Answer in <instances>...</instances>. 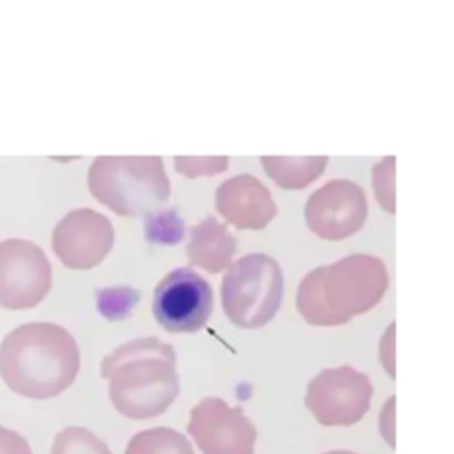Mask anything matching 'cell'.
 <instances>
[{
    "mask_svg": "<svg viewBox=\"0 0 454 454\" xmlns=\"http://www.w3.org/2000/svg\"><path fill=\"white\" fill-rule=\"evenodd\" d=\"M139 300V293L130 288H114L98 293V309L109 319H121L130 316L133 305Z\"/></svg>",
    "mask_w": 454,
    "mask_h": 454,
    "instance_id": "obj_18",
    "label": "cell"
},
{
    "mask_svg": "<svg viewBox=\"0 0 454 454\" xmlns=\"http://www.w3.org/2000/svg\"><path fill=\"white\" fill-rule=\"evenodd\" d=\"M188 433L202 454H254L258 432L242 408L206 397L190 412Z\"/></svg>",
    "mask_w": 454,
    "mask_h": 454,
    "instance_id": "obj_9",
    "label": "cell"
},
{
    "mask_svg": "<svg viewBox=\"0 0 454 454\" xmlns=\"http://www.w3.org/2000/svg\"><path fill=\"white\" fill-rule=\"evenodd\" d=\"M50 454H112L106 443L92 432L69 426L55 436Z\"/></svg>",
    "mask_w": 454,
    "mask_h": 454,
    "instance_id": "obj_16",
    "label": "cell"
},
{
    "mask_svg": "<svg viewBox=\"0 0 454 454\" xmlns=\"http://www.w3.org/2000/svg\"><path fill=\"white\" fill-rule=\"evenodd\" d=\"M114 245L112 223L102 213L82 208L69 212L57 223L52 249L69 270H91L98 266Z\"/></svg>",
    "mask_w": 454,
    "mask_h": 454,
    "instance_id": "obj_10",
    "label": "cell"
},
{
    "mask_svg": "<svg viewBox=\"0 0 454 454\" xmlns=\"http://www.w3.org/2000/svg\"><path fill=\"white\" fill-rule=\"evenodd\" d=\"M216 209L238 229H263L277 208L268 190L252 176H238L216 190Z\"/></svg>",
    "mask_w": 454,
    "mask_h": 454,
    "instance_id": "obj_12",
    "label": "cell"
},
{
    "mask_svg": "<svg viewBox=\"0 0 454 454\" xmlns=\"http://www.w3.org/2000/svg\"><path fill=\"white\" fill-rule=\"evenodd\" d=\"M0 454H32V449L20 433L0 426Z\"/></svg>",
    "mask_w": 454,
    "mask_h": 454,
    "instance_id": "obj_20",
    "label": "cell"
},
{
    "mask_svg": "<svg viewBox=\"0 0 454 454\" xmlns=\"http://www.w3.org/2000/svg\"><path fill=\"white\" fill-rule=\"evenodd\" d=\"M282 293L279 263L265 254H249L229 266L223 275V312L240 329H261L279 312Z\"/></svg>",
    "mask_w": 454,
    "mask_h": 454,
    "instance_id": "obj_5",
    "label": "cell"
},
{
    "mask_svg": "<svg viewBox=\"0 0 454 454\" xmlns=\"http://www.w3.org/2000/svg\"><path fill=\"white\" fill-rule=\"evenodd\" d=\"M389 288L385 265L373 256H348L307 273L296 293V309L309 325L339 326L366 315Z\"/></svg>",
    "mask_w": 454,
    "mask_h": 454,
    "instance_id": "obj_3",
    "label": "cell"
},
{
    "mask_svg": "<svg viewBox=\"0 0 454 454\" xmlns=\"http://www.w3.org/2000/svg\"><path fill=\"white\" fill-rule=\"evenodd\" d=\"M89 190L96 201L121 216L148 215L170 193L162 160L155 156H102L89 170Z\"/></svg>",
    "mask_w": 454,
    "mask_h": 454,
    "instance_id": "obj_4",
    "label": "cell"
},
{
    "mask_svg": "<svg viewBox=\"0 0 454 454\" xmlns=\"http://www.w3.org/2000/svg\"><path fill=\"white\" fill-rule=\"evenodd\" d=\"M126 454H193L185 435L170 428H153L137 433L126 447Z\"/></svg>",
    "mask_w": 454,
    "mask_h": 454,
    "instance_id": "obj_15",
    "label": "cell"
},
{
    "mask_svg": "<svg viewBox=\"0 0 454 454\" xmlns=\"http://www.w3.org/2000/svg\"><path fill=\"white\" fill-rule=\"evenodd\" d=\"M52 289V265L41 247L29 240L0 242V307L32 309Z\"/></svg>",
    "mask_w": 454,
    "mask_h": 454,
    "instance_id": "obj_7",
    "label": "cell"
},
{
    "mask_svg": "<svg viewBox=\"0 0 454 454\" xmlns=\"http://www.w3.org/2000/svg\"><path fill=\"white\" fill-rule=\"evenodd\" d=\"M266 172L284 188H303L322 174L326 158H263Z\"/></svg>",
    "mask_w": 454,
    "mask_h": 454,
    "instance_id": "obj_14",
    "label": "cell"
},
{
    "mask_svg": "<svg viewBox=\"0 0 454 454\" xmlns=\"http://www.w3.org/2000/svg\"><path fill=\"white\" fill-rule=\"evenodd\" d=\"M325 454H355V453H352V450H330V453H325Z\"/></svg>",
    "mask_w": 454,
    "mask_h": 454,
    "instance_id": "obj_21",
    "label": "cell"
},
{
    "mask_svg": "<svg viewBox=\"0 0 454 454\" xmlns=\"http://www.w3.org/2000/svg\"><path fill=\"white\" fill-rule=\"evenodd\" d=\"M373 383L353 367H333L307 385L305 406L322 426H352L371 406Z\"/></svg>",
    "mask_w": 454,
    "mask_h": 454,
    "instance_id": "obj_6",
    "label": "cell"
},
{
    "mask_svg": "<svg viewBox=\"0 0 454 454\" xmlns=\"http://www.w3.org/2000/svg\"><path fill=\"white\" fill-rule=\"evenodd\" d=\"M367 205L362 188L352 181H330L310 195L305 219L319 238L337 242L357 233L366 222Z\"/></svg>",
    "mask_w": 454,
    "mask_h": 454,
    "instance_id": "obj_11",
    "label": "cell"
},
{
    "mask_svg": "<svg viewBox=\"0 0 454 454\" xmlns=\"http://www.w3.org/2000/svg\"><path fill=\"white\" fill-rule=\"evenodd\" d=\"M236 252V240L216 219H206L192 227L186 247L190 263L209 273L229 268Z\"/></svg>",
    "mask_w": 454,
    "mask_h": 454,
    "instance_id": "obj_13",
    "label": "cell"
},
{
    "mask_svg": "<svg viewBox=\"0 0 454 454\" xmlns=\"http://www.w3.org/2000/svg\"><path fill=\"white\" fill-rule=\"evenodd\" d=\"M78 371L80 350L75 337L55 323L20 325L0 345V376L22 397H57L71 387Z\"/></svg>",
    "mask_w": 454,
    "mask_h": 454,
    "instance_id": "obj_1",
    "label": "cell"
},
{
    "mask_svg": "<svg viewBox=\"0 0 454 454\" xmlns=\"http://www.w3.org/2000/svg\"><path fill=\"white\" fill-rule=\"evenodd\" d=\"M212 312V286L193 270H172L156 286L153 316L167 332H199L206 326Z\"/></svg>",
    "mask_w": 454,
    "mask_h": 454,
    "instance_id": "obj_8",
    "label": "cell"
},
{
    "mask_svg": "<svg viewBox=\"0 0 454 454\" xmlns=\"http://www.w3.org/2000/svg\"><path fill=\"white\" fill-rule=\"evenodd\" d=\"M146 236L151 243L176 245L185 236V223L178 216L176 209L151 212L146 216Z\"/></svg>",
    "mask_w": 454,
    "mask_h": 454,
    "instance_id": "obj_17",
    "label": "cell"
},
{
    "mask_svg": "<svg viewBox=\"0 0 454 454\" xmlns=\"http://www.w3.org/2000/svg\"><path fill=\"white\" fill-rule=\"evenodd\" d=\"M102 378L109 380L114 408L135 420L162 415L179 392L174 348L156 337L130 340L114 350L103 359Z\"/></svg>",
    "mask_w": 454,
    "mask_h": 454,
    "instance_id": "obj_2",
    "label": "cell"
},
{
    "mask_svg": "<svg viewBox=\"0 0 454 454\" xmlns=\"http://www.w3.org/2000/svg\"><path fill=\"white\" fill-rule=\"evenodd\" d=\"M176 163H178V169L181 174H186L190 176V178H193V176H199V174H216V172H222L223 169H226L227 165V158H199V160H193V158H178L176 160Z\"/></svg>",
    "mask_w": 454,
    "mask_h": 454,
    "instance_id": "obj_19",
    "label": "cell"
}]
</instances>
